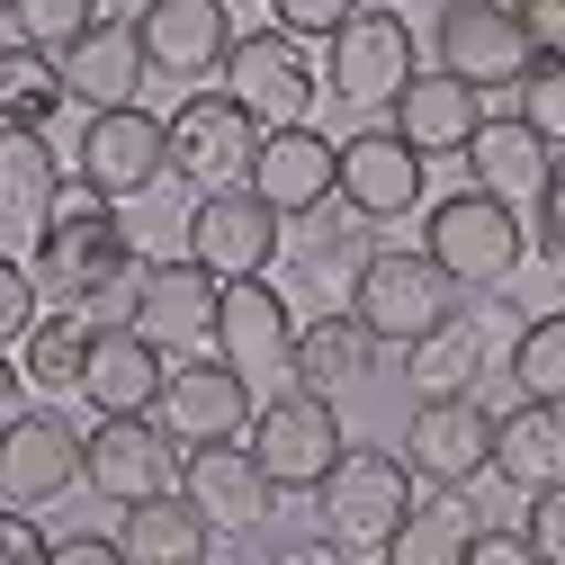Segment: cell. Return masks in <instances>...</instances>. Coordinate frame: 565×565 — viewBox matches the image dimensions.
I'll return each instance as SVG.
<instances>
[{
  "label": "cell",
  "mask_w": 565,
  "mask_h": 565,
  "mask_svg": "<svg viewBox=\"0 0 565 565\" xmlns=\"http://www.w3.org/2000/svg\"><path fill=\"white\" fill-rule=\"evenodd\" d=\"M36 315H45V297H36V269L0 252V350H10V341H28V323H36Z\"/></svg>",
  "instance_id": "40"
},
{
  "label": "cell",
  "mask_w": 565,
  "mask_h": 565,
  "mask_svg": "<svg viewBox=\"0 0 565 565\" xmlns=\"http://www.w3.org/2000/svg\"><path fill=\"white\" fill-rule=\"evenodd\" d=\"M117 547H126V565H206L216 556V530H206V512L171 484V493H153V503H126Z\"/></svg>",
  "instance_id": "27"
},
{
  "label": "cell",
  "mask_w": 565,
  "mask_h": 565,
  "mask_svg": "<svg viewBox=\"0 0 565 565\" xmlns=\"http://www.w3.org/2000/svg\"><path fill=\"white\" fill-rule=\"evenodd\" d=\"M422 171H431V162H422L395 126H360V135H341V189L332 198L360 225H395V216L422 206Z\"/></svg>",
  "instance_id": "18"
},
{
  "label": "cell",
  "mask_w": 565,
  "mask_h": 565,
  "mask_svg": "<svg viewBox=\"0 0 565 565\" xmlns=\"http://www.w3.org/2000/svg\"><path fill=\"white\" fill-rule=\"evenodd\" d=\"M28 269H36V297H45V306L82 315L99 288H117V278L145 269V260H135V234H126L117 206L73 180V189H63V206L36 225V260H28Z\"/></svg>",
  "instance_id": "1"
},
{
  "label": "cell",
  "mask_w": 565,
  "mask_h": 565,
  "mask_svg": "<svg viewBox=\"0 0 565 565\" xmlns=\"http://www.w3.org/2000/svg\"><path fill=\"white\" fill-rule=\"evenodd\" d=\"M467 565H539V547H530L521 530H476V547H467Z\"/></svg>",
  "instance_id": "45"
},
{
  "label": "cell",
  "mask_w": 565,
  "mask_h": 565,
  "mask_svg": "<svg viewBox=\"0 0 565 565\" xmlns=\"http://www.w3.org/2000/svg\"><path fill=\"white\" fill-rule=\"evenodd\" d=\"M521 539L539 547V565H565V484L530 493V512H521Z\"/></svg>",
  "instance_id": "41"
},
{
  "label": "cell",
  "mask_w": 565,
  "mask_h": 565,
  "mask_svg": "<svg viewBox=\"0 0 565 565\" xmlns=\"http://www.w3.org/2000/svg\"><path fill=\"white\" fill-rule=\"evenodd\" d=\"M153 82L145 63V36H135V19H99L73 54H63V99H73L82 117H108V108H135V90Z\"/></svg>",
  "instance_id": "21"
},
{
  "label": "cell",
  "mask_w": 565,
  "mask_h": 565,
  "mask_svg": "<svg viewBox=\"0 0 565 565\" xmlns=\"http://www.w3.org/2000/svg\"><path fill=\"white\" fill-rule=\"evenodd\" d=\"M512 386L530 395V404H565V315H530L521 332H512Z\"/></svg>",
  "instance_id": "35"
},
{
  "label": "cell",
  "mask_w": 565,
  "mask_h": 565,
  "mask_svg": "<svg viewBox=\"0 0 565 565\" xmlns=\"http://www.w3.org/2000/svg\"><path fill=\"white\" fill-rule=\"evenodd\" d=\"M243 547H260V565H350V547L315 521V530H278V512H269V530L260 539H243Z\"/></svg>",
  "instance_id": "38"
},
{
  "label": "cell",
  "mask_w": 565,
  "mask_h": 565,
  "mask_svg": "<svg viewBox=\"0 0 565 565\" xmlns=\"http://www.w3.org/2000/svg\"><path fill=\"white\" fill-rule=\"evenodd\" d=\"M135 36H145V63L162 82H206V73H225V54H234V10L225 0H145V10H135Z\"/></svg>",
  "instance_id": "19"
},
{
  "label": "cell",
  "mask_w": 565,
  "mask_h": 565,
  "mask_svg": "<svg viewBox=\"0 0 565 565\" xmlns=\"http://www.w3.org/2000/svg\"><path fill=\"white\" fill-rule=\"evenodd\" d=\"M0 19H10V0H0Z\"/></svg>",
  "instance_id": "48"
},
{
  "label": "cell",
  "mask_w": 565,
  "mask_h": 565,
  "mask_svg": "<svg viewBox=\"0 0 565 565\" xmlns=\"http://www.w3.org/2000/svg\"><path fill=\"white\" fill-rule=\"evenodd\" d=\"M82 484L108 503H153L180 484V440L162 431V413H99V431H82Z\"/></svg>",
  "instance_id": "8"
},
{
  "label": "cell",
  "mask_w": 565,
  "mask_h": 565,
  "mask_svg": "<svg viewBox=\"0 0 565 565\" xmlns=\"http://www.w3.org/2000/svg\"><path fill=\"white\" fill-rule=\"evenodd\" d=\"M476 126H484V90H467L458 73H413L395 90V135H404L422 162H449V153L467 162Z\"/></svg>",
  "instance_id": "23"
},
{
  "label": "cell",
  "mask_w": 565,
  "mask_h": 565,
  "mask_svg": "<svg viewBox=\"0 0 565 565\" xmlns=\"http://www.w3.org/2000/svg\"><path fill=\"white\" fill-rule=\"evenodd\" d=\"M360 10H369V0H269V19L288 28V36H306V45H332Z\"/></svg>",
  "instance_id": "39"
},
{
  "label": "cell",
  "mask_w": 565,
  "mask_h": 565,
  "mask_svg": "<svg viewBox=\"0 0 565 565\" xmlns=\"http://www.w3.org/2000/svg\"><path fill=\"white\" fill-rule=\"evenodd\" d=\"M225 90L252 108V126H306L315 99H323V63H315L306 36L260 28V36H234V54H225Z\"/></svg>",
  "instance_id": "9"
},
{
  "label": "cell",
  "mask_w": 565,
  "mask_h": 565,
  "mask_svg": "<svg viewBox=\"0 0 565 565\" xmlns=\"http://www.w3.org/2000/svg\"><path fill=\"white\" fill-rule=\"evenodd\" d=\"M0 565H54V539L36 530V512H10V503H0Z\"/></svg>",
  "instance_id": "42"
},
{
  "label": "cell",
  "mask_w": 565,
  "mask_h": 565,
  "mask_svg": "<svg viewBox=\"0 0 565 565\" xmlns=\"http://www.w3.org/2000/svg\"><path fill=\"white\" fill-rule=\"evenodd\" d=\"M377 225H360L350 206L332 198V206H315V216H297V243H288V269L306 278V288H341V306H350V288H360V269H369V243Z\"/></svg>",
  "instance_id": "28"
},
{
  "label": "cell",
  "mask_w": 565,
  "mask_h": 565,
  "mask_svg": "<svg viewBox=\"0 0 565 565\" xmlns=\"http://www.w3.org/2000/svg\"><path fill=\"white\" fill-rule=\"evenodd\" d=\"M547 162H556V153L539 145L521 117H484V126H476V145H467V189L503 198V206H539Z\"/></svg>",
  "instance_id": "26"
},
{
  "label": "cell",
  "mask_w": 565,
  "mask_h": 565,
  "mask_svg": "<svg viewBox=\"0 0 565 565\" xmlns=\"http://www.w3.org/2000/svg\"><path fill=\"white\" fill-rule=\"evenodd\" d=\"M63 153L45 126H0V225H45L63 206Z\"/></svg>",
  "instance_id": "30"
},
{
  "label": "cell",
  "mask_w": 565,
  "mask_h": 565,
  "mask_svg": "<svg viewBox=\"0 0 565 565\" xmlns=\"http://www.w3.org/2000/svg\"><path fill=\"white\" fill-rule=\"evenodd\" d=\"M54 565H126V547L99 530H73V539H54Z\"/></svg>",
  "instance_id": "46"
},
{
  "label": "cell",
  "mask_w": 565,
  "mask_h": 565,
  "mask_svg": "<svg viewBox=\"0 0 565 565\" xmlns=\"http://www.w3.org/2000/svg\"><path fill=\"white\" fill-rule=\"evenodd\" d=\"M216 360H234L243 377H260V369H288V350H297V315H288V297L269 288V278H234V288L216 297Z\"/></svg>",
  "instance_id": "22"
},
{
  "label": "cell",
  "mask_w": 565,
  "mask_h": 565,
  "mask_svg": "<svg viewBox=\"0 0 565 565\" xmlns=\"http://www.w3.org/2000/svg\"><path fill=\"white\" fill-rule=\"evenodd\" d=\"M413 467L404 449H341L332 476L315 484V521L350 547V556H386V539L413 521Z\"/></svg>",
  "instance_id": "3"
},
{
  "label": "cell",
  "mask_w": 565,
  "mask_h": 565,
  "mask_svg": "<svg viewBox=\"0 0 565 565\" xmlns=\"http://www.w3.org/2000/svg\"><path fill=\"white\" fill-rule=\"evenodd\" d=\"M512 315L493 306V288L476 297V306H458L440 332H422L413 350H404V386H413V404L422 395H476V377L493 369V360H512Z\"/></svg>",
  "instance_id": "10"
},
{
  "label": "cell",
  "mask_w": 565,
  "mask_h": 565,
  "mask_svg": "<svg viewBox=\"0 0 565 565\" xmlns=\"http://www.w3.org/2000/svg\"><path fill=\"white\" fill-rule=\"evenodd\" d=\"M162 171H171V145H162V117L153 108L82 117V153H73V180L82 189H99L108 206H126V198H145Z\"/></svg>",
  "instance_id": "16"
},
{
  "label": "cell",
  "mask_w": 565,
  "mask_h": 565,
  "mask_svg": "<svg viewBox=\"0 0 565 565\" xmlns=\"http://www.w3.org/2000/svg\"><path fill=\"white\" fill-rule=\"evenodd\" d=\"M458 278L431 260V252H369V269H360V288H350V315L369 323V341L377 350H413L422 332H440L449 315H458Z\"/></svg>",
  "instance_id": "4"
},
{
  "label": "cell",
  "mask_w": 565,
  "mask_h": 565,
  "mask_svg": "<svg viewBox=\"0 0 565 565\" xmlns=\"http://www.w3.org/2000/svg\"><path fill=\"white\" fill-rule=\"evenodd\" d=\"M547 153H565V54H539L530 73H521V108H512Z\"/></svg>",
  "instance_id": "37"
},
{
  "label": "cell",
  "mask_w": 565,
  "mask_h": 565,
  "mask_svg": "<svg viewBox=\"0 0 565 565\" xmlns=\"http://www.w3.org/2000/svg\"><path fill=\"white\" fill-rule=\"evenodd\" d=\"M431 54H440V73H458L467 90H521V73L539 63V45H530L512 0H440Z\"/></svg>",
  "instance_id": "6"
},
{
  "label": "cell",
  "mask_w": 565,
  "mask_h": 565,
  "mask_svg": "<svg viewBox=\"0 0 565 565\" xmlns=\"http://www.w3.org/2000/svg\"><path fill=\"white\" fill-rule=\"evenodd\" d=\"M539 252L565 269V153L547 162V189H539Z\"/></svg>",
  "instance_id": "43"
},
{
  "label": "cell",
  "mask_w": 565,
  "mask_h": 565,
  "mask_svg": "<svg viewBox=\"0 0 565 565\" xmlns=\"http://www.w3.org/2000/svg\"><path fill=\"white\" fill-rule=\"evenodd\" d=\"M10 19H19V45L73 54V45L99 28V0H10Z\"/></svg>",
  "instance_id": "36"
},
{
  "label": "cell",
  "mask_w": 565,
  "mask_h": 565,
  "mask_svg": "<svg viewBox=\"0 0 565 565\" xmlns=\"http://www.w3.org/2000/svg\"><path fill=\"white\" fill-rule=\"evenodd\" d=\"M369 360H377L369 323L350 315V306H332V315L297 323V350H288V386H306V395H341V386H360V377H369Z\"/></svg>",
  "instance_id": "29"
},
{
  "label": "cell",
  "mask_w": 565,
  "mask_h": 565,
  "mask_svg": "<svg viewBox=\"0 0 565 565\" xmlns=\"http://www.w3.org/2000/svg\"><path fill=\"white\" fill-rule=\"evenodd\" d=\"M19 413V360H0V422Z\"/></svg>",
  "instance_id": "47"
},
{
  "label": "cell",
  "mask_w": 565,
  "mask_h": 565,
  "mask_svg": "<svg viewBox=\"0 0 565 565\" xmlns=\"http://www.w3.org/2000/svg\"><path fill=\"white\" fill-rule=\"evenodd\" d=\"M225 10H234V0H225Z\"/></svg>",
  "instance_id": "49"
},
{
  "label": "cell",
  "mask_w": 565,
  "mask_h": 565,
  "mask_svg": "<svg viewBox=\"0 0 565 565\" xmlns=\"http://www.w3.org/2000/svg\"><path fill=\"white\" fill-rule=\"evenodd\" d=\"M467 547H476V512L440 493V503H413V521L386 539V565H467Z\"/></svg>",
  "instance_id": "34"
},
{
  "label": "cell",
  "mask_w": 565,
  "mask_h": 565,
  "mask_svg": "<svg viewBox=\"0 0 565 565\" xmlns=\"http://www.w3.org/2000/svg\"><path fill=\"white\" fill-rule=\"evenodd\" d=\"M404 82H413V28L386 10V0H369V10L323 45V90L350 99V108H395Z\"/></svg>",
  "instance_id": "14"
},
{
  "label": "cell",
  "mask_w": 565,
  "mask_h": 565,
  "mask_svg": "<svg viewBox=\"0 0 565 565\" xmlns=\"http://www.w3.org/2000/svg\"><path fill=\"white\" fill-rule=\"evenodd\" d=\"M82 484V431L63 413H10L0 422V503L45 512Z\"/></svg>",
  "instance_id": "17"
},
{
  "label": "cell",
  "mask_w": 565,
  "mask_h": 565,
  "mask_svg": "<svg viewBox=\"0 0 565 565\" xmlns=\"http://www.w3.org/2000/svg\"><path fill=\"white\" fill-rule=\"evenodd\" d=\"M512 10H521V28H530L539 54H565V0H512Z\"/></svg>",
  "instance_id": "44"
},
{
  "label": "cell",
  "mask_w": 565,
  "mask_h": 565,
  "mask_svg": "<svg viewBox=\"0 0 565 565\" xmlns=\"http://www.w3.org/2000/svg\"><path fill=\"white\" fill-rule=\"evenodd\" d=\"M404 467L431 493H467L476 476H493V413L476 395H422L404 422Z\"/></svg>",
  "instance_id": "12"
},
{
  "label": "cell",
  "mask_w": 565,
  "mask_h": 565,
  "mask_svg": "<svg viewBox=\"0 0 565 565\" xmlns=\"http://www.w3.org/2000/svg\"><path fill=\"white\" fill-rule=\"evenodd\" d=\"M278 252H288V216H278V206H260L243 180L234 189H198L180 260H198L206 278H225V288H234V278H269Z\"/></svg>",
  "instance_id": "5"
},
{
  "label": "cell",
  "mask_w": 565,
  "mask_h": 565,
  "mask_svg": "<svg viewBox=\"0 0 565 565\" xmlns=\"http://www.w3.org/2000/svg\"><path fill=\"white\" fill-rule=\"evenodd\" d=\"M162 386H171V360H162L153 332L126 323V332H99V341H90V369H82L90 413H153Z\"/></svg>",
  "instance_id": "24"
},
{
  "label": "cell",
  "mask_w": 565,
  "mask_h": 565,
  "mask_svg": "<svg viewBox=\"0 0 565 565\" xmlns=\"http://www.w3.org/2000/svg\"><path fill=\"white\" fill-rule=\"evenodd\" d=\"M180 493L206 512L216 539H260L269 512H278V484L260 476L252 440H198V449H180Z\"/></svg>",
  "instance_id": "13"
},
{
  "label": "cell",
  "mask_w": 565,
  "mask_h": 565,
  "mask_svg": "<svg viewBox=\"0 0 565 565\" xmlns=\"http://www.w3.org/2000/svg\"><path fill=\"white\" fill-rule=\"evenodd\" d=\"M493 476H503L512 493H547L565 484V404H512L493 413Z\"/></svg>",
  "instance_id": "25"
},
{
  "label": "cell",
  "mask_w": 565,
  "mask_h": 565,
  "mask_svg": "<svg viewBox=\"0 0 565 565\" xmlns=\"http://www.w3.org/2000/svg\"><path fill=\"white\" fill-rule=\"evenodd\" d=\"M216 297H225V278H206L198 260H153V269H145V315H135V332H153L162 350H171V341H206V332H216Z\"/></svg>",
  "instance_id": "31"
},
{
  "label": "cell",
  "mask_w": 565,
  "mask_h": 565,
  "mask_svg": "<svg viewBox=\"0 0 565 565\" xmlns=\"http://www.w3.org/2000/svg\"><path fill=\"white\" fill-rule=\"evenodd\" d=\"M243 189L297 225V216H315V206H332V189H341V145L315 135V117H306V126H260Z\"/></svg>",
  "instance_id": "15"
},
{
  "label": "cell",
  "mask_w": 565,
  "mask_h": 565,
  "mask_svg": "<svg viewBox=\"0 0 565 565\" xmlns=\"http://www.w3.org/2000/svg\"><path fill=\"white\" fill-rule=\"evenodd\" d=\"M153 413H162V431L180 449H198V440H243L260 404H252V377L234 360H180Z\"/></svg>",
  "instance_id": "20"
},
{
  "label": "cell",
  "mask_w": 565,
  "mask_h": 565,
  "mask_svg": "<svg viewBox=\"0 0 565 565\" xmlns=\"http://www.w3.org/2000/svg\"><path fill=\"white\" fill-rule=\"evenodd\" d=\"M422 252H431L467 297H484L530 260V216L503 206V198H484V189H449V198H431V216H422Z\"/></svg>",
  "instance_id": "2"
},
{
  "label": "cell",
  "mask_w": 565,
  "mask_h": 565,
  "mask_svg": "<svg viewBox=\"0 0 565 565\" xmlns=\"http://www.w3.org/2000/svg\"><path fill=\"white\" fill-rule=\"evenodd\" d=\"M243 440H252V458H260V476H269L278 493H315V484L332 476V458L350 449L332 395H306V386L269 395V404L252 413V431H243Z\"/></svg>",
  "instance_id": "7"
},
{
  "label": "cell",
  "mask_w": 565,
  "mask_h": 565,
  "mask_svg": "<svg viewBox=\"0 0 565 565\" xmlns=\"http://www.w3.org/2000/svg\"><path fill=\"white\" fill-rule=\"evenodd\" d=\"M90 341H99V332H90L82 315H63V306H54V315H36V323H28V341H19V377H28L36 395H82Z\"/></svg>",
  "instance_id": "32"
},
{
  "label": "cell",
  "mask_w": 565,
  "mask_h": 565,
  "mask_svg": "<svg viewBox=\"0 0 565 565\" xmlns=\"http://www.w3.org/2000/svg\"><path fill=\"white\" fill-rule=\"evenodd\" d=\"M162 145H171V171L189 189H234L252 171V145H260V126L234 90H189L171 117H162Z\"/></svg>",
  "instance_id": "11"
},
{
  "label": "cell",
  "mask_w": 565,
  "mask_h": 565,
  "mask_svg": "<svg viewBox=\"0 0 565 565\" xmlns=\"http://www.w3.org/2000/svg\"><path fill=\"white\" fill-rule=\"evenodd\" d=\"M63 99V54L45 45H0V126H54Z\"/></svg>",
  "instance_id": "33"
}]
</instances>
